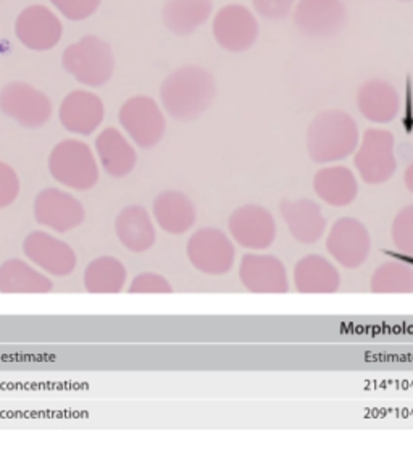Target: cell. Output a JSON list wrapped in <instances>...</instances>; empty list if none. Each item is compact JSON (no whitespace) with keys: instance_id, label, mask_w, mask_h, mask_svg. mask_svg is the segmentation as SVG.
<instances>
[{"instance_id":"27","label":"cell","mask_w":413,"mask_h":454,"mask_svg":"<svg viewBox=\"0 0 413 454\" xmlns=\"http://www.w3.org/2000/svg\"><path fill=\"white\" fill-rule=\"evenodd\" d=\"M210 13V0H168L163 9V23L175 35L186 36L204 25Z\"/></svg>"},{"instance_id":"8","label":"cell","mask_w":413,"mask_h":454,"mask_svg":"<svg viewBox=\"0 0 413 454\" xmlns=\"http://www.w3.org/2000/svg\"><path fill=\"white\" fill-rule=\"evenodd\" d=\"M23 253L27 261L39 270L52 277H68L78 265V257L72 246L49 231H31L23 241Z\"/></svg>"},{"instance_id":"24","label":"cell","mask_w":413,"mask_h":454,"mask_svg":"<svg viewBox=\"0 0 413 454\" xmlns=\"http://www.w3.org/2000/svg\"><path fill=\"white\" fill-rule=\"evenodd\" d=\"M359 110L365 119L375 123H387L399 112V96L387 82L371 80L359 90Z\"/></svg>"},{"instance_id":"6","label":"cell","mask_w":413,"mask_h":454,"mask_svg":"<svg viewBox=\"0 0 413 454\" xmlns=\"http://www.w3.org/2000/svg\"><path fill=\"white\" fill-rule=\"evenodd\" d=\"M33 215L41 227L52 233H68L82 227L86 220V209L82 200L58 188H45L33 204Z\"/></svg>"},{"instance_id":"18","label":"cell","mask_w":413,"mask_h":454,"mask_svg":"<svg viewBox=\"0 0 413 454\" xmlns=\"http://www.w3.org/2000/svg\"><path fill=\"white\" fill-rule=\"evenodd\" d=\"M115 235L128 251L143 254L152 249L157 241L155 222L143 206H128L115 218Z\"/></svg>"},{"instance_id":"20","label":"cell","mask_w":413,"mask_h":454,"mask_svg":"<svg viewBox=\"0 0 413 454\" xmlns=\"http://www.w3.org/2000/svg\"><path fill=\"white\" fill-rule=\"evenodd\" d=\"M54 290V282L35 263L9 259L0 265V293L4 294H45Z\"/></svg>"},{"instance_id":"30","label":"cell","mask_w":413,"mask_h":454,"mask_svg":"<svg viewBox=\"0 0 413 454\" xmlns=\"http://www.w3.org/2000/svg\"><path fill=\"white\" fill-rule=\"evenodd\" d=\"M393 239L397 249L413 254V206L402 210L395 217Z\"/></svg>"},{"instance_id":"33","label":"cell","mask_w":413,"mask_h":454,"mask_svg":"<svg viewBox=\"0 0 413 454\" xmlns=\"http://www.w3.org/2000/svg\"><path fill=\"white\" fill-rule=\"evenodd\" d=\"M253 7L263 19H286L296 0H252Z\"/></svg>"},{"instance_id":"29","label":"cell","mask_w":413,"mask_h":454,"mask_svg":"<svg viewBox=\"0 0 413 454\" xmlns=\"http://www.w3.org/2000/svg\"><path fill=\"white\" fill-rule=\"evenodd\" d=\"M128 291L131 294H171L173 286L160 273L141 272L131 280Z\"/></svg>"},{"instance_id":"16","label":"cell","mask_w":413,"mask_h":454,"mask_svg":"<svg viewBox=\"0 0 413 454\" xmlns=\"http://www.w3.org/2000/svg\"><path fill=\"white\" fill-rule=\"evenodd\" d=\"M294 21L307 36H332L346 21V9L341 0H300Z\"/></svg>"},{"instance_id":"3","label":"cell","mask_w":413,"mask_h":454,"mask_svg":"<svg viewBox=\"0 0 413 454\" xmlns=\"http://www.w3.org/2000/svg\"><path fill=\"white\" fill-rule=\"evenodd\" d=\"M49 172L55 182L73 192H90L99 183V167L90 145L80 139H65L49 157Z\"/></svg>"},{"instance_id":"35","label":"cell","mask_w":413,"mask_h":454,"mask_svg":"<svg viewBox=\"0 0 413 454\" xmlns=\"http://www.w3.org/2000/svg\"><path fill=\"white\" fill-rule=\"evenodd\" d=\"M402 2H409V0H402Z\"/></svg>"},{"instance_id":"34","label":"cell","mask_w":413,"mask_h":454,"mask_svg":"<svg viewBox=\"0 0 413 454\" xmlns=\"http://www.w3.org/2000/svg\"><path fill=\"white\" fill-rule=\"evenodd\" d=\"M405 184H407V188L413 192V164L407 168V172H405Z\"/></svg>"},{"instance_id":"10","label":"cell","mask_w":413,"mask_h":454,"mask_svg":"<svg viewBox=\"0 0 413 454\" xmlns=\"http://www.w3.org/2000/svg\"><path fill=\"white\" fill-rule=\"evenodd\" d=\"M0 110L25 128L45 125L52 115V102L27 82H10L0 92Z\"/></svg>"},{"instance_id":"11","label":"cell","mask_w":413,"mask_h":454,"mask_svg":"<svg viewBox=\"0 0 413 454\" xmlns=\"http://www.w3.org/2000/svg\"><path fill=\"white\" fill-rule=\"evenodd\" d=\"M355 167L363 182L381 184L395 172L394 137L385 129H369L355 155Z\"/></svg>"},{"instance_id":"1","label":"cell","mask_w":413,"mask_h":454,"mask_svg":"<svg viewBox=\"0 0 413 454\" xmlns=\"http://www.w3.org/2000/svg\"><path fill=\"white\" fill-rule=\"evenodd\" d=\"M160 98L170 117L180 121L198 119L215 98V82L200 67H183L171 73L160 90Z\"/></svg>"},{"instance_id":"31","label":"cell","mask_w":413,"mask_h":454,"mask_svg":"<svg viewBox=\"0 0 413 454\" xmlns=\"http://www.w3.org/2000/svg\"><path fill=\"white\" fill-rule=\"evenodd\" d=\"M21 183L19 175L9 164L0 160V210L7 209L19 200Z\"/></svg>"},{"instance_id":"12","label":"cell","mask_w":413,"mask_h":454,"mask_svg":"<svg viewBox=\"0 0 413 454\" xmlns=\"http://www.w3.org/2000/svg\"><path fill=\"white\" fill-rule=\"evenodd\" d=\"M239 280L245 290L257 294H277L289 290L286 267L275 255H244L239 263Z\"/></svg>"},{"instance_id":"19","label":"cell","mask_w":413,"mask_h":454,"mask_svg":"<svg viewBox=\"0 0 413 454\" xmlns=\"http://www.w3.org/2000/svg\"><path fill=\"white\" fill-rule=\"evenodd\" d=\"M153 222L168 235H184L196 225L198 209L186 194L163 192L153 200Z\"/></svg>"},{"instance_id":"26","label":"cell","mask_w":413,"mask_h":454,"mask_svg":"<svg viewBox=\"0 0 413 454\" xmlns=\"http://www.w3.org/2000/svg\"><path fill=\"white\" fill-rule=\"evenodd\" d=\"M294 283L300 293H332L339 288V273L322 255H307L294 269Z\"/></svg>"},{"instance_id":"17","label":"cell","mask_w":413,"mask_h":454,"mask_svg":"<svg viewBox=\"0 0 413 454\" xmlns=\"http://www.w3.org/2000/svg\"><path fill=\"white\" fill-rule=\"evenodd\" d=\"M104 104L96 94L73 91L63 99L58 117L63 128L70 133L90 137L104 120Z\"/></svg>"},{"instance_id":"14","label":"cell","mask_w":413,"mask_h":454,"mask_svg":"<svg viewBox=\"0 0 413 454\" xmlns=\"http://www.w3.org/2000/svg\"><path fill=\"white\" fill-rule=\"evenodd\" d=\"M326 247L336 262L347 269H355L369 257V231L355 218H341L332 225Z\"/></svg>"},{"instance_id":"5","label":"cell","mask_w":413,"mask_h":454,"mask_svg":"<svg viewBox=\"0 0 413 454\" xmlns=\"http://www.w3.org/2000/svg\"><path fill=\"white\" fill-rule=\"evenodd\" d=\"M186 255L198 272L222 277L233 269L236 247L231 237L223 230L204 227L196 230L189 238Z\"/></svg>"},{"instance_id":"23","label":"cell","mask_w":413,"mask_h":454,"mask_svg":"<svg viewBox=\"0 0 413 454\" xmlns=\"http://www.w3.org/2000/svg\"><path fill=\"white\" fill-rule=\"evenodd\" d=\"M126 280V267L113 255L92 259L82 275L84 288L90 294H118L125 290Z\"/></svg>"},{"instance_id":"21","label":"cell","mask_w":413,"mask_h":454,"mask_svg":"<svg viewBox=\"0 0 413 454\" xmlns=\"http://www.w3.org/2000/svg\"><path fill=\"white\" fill-rule=\"evenodd\" d=\"M281 215L294 239L310 245L323 237L326 218L314 200H300L281 204Z\"/></svg>"},{"instance_id":"28","label":"cell","mask_w":413,"mask_h":454,"mask_svg":"<svg viewBox=\"0 0 413 454\" xmlns=\"http://www.w3.org/2000/svg\"><path fill=\"white\" fill-rule=\"evenodd\" d=\"M371 290L377 293H407L413 290V273L397 262L381 265L371 277Z\"/></svg>"},{"instance_id":"32","label":"cell","mask_w":413,"mask_h":454,"mask_svg":"<svg viewBox=\"0 0 413 454\" xmlns=\"http://www.w3.org/2000/svg\"><path fill=\"white\" fill-rule=\"evenodd\" d=\"M52 4L66 19L80 21L88 19L97 10L100 0H52Z\"/></svg>"},{"instance_id":"15","label":"cell","mask_w":413,"mask_h":454,"mask_svg":"<svg viewBox=\"0 0 413 454\" xmlns=\"http://www.w3.org/2000/svg\"><path fill=\"white\" fill-rule=\"evenodd\" d=\"M19 43L33 51H51L62 37V23L44 5H31L17 19Z\"/></svg>"},{"instance_id":"2","label":"cell","mask_w":413,"mask_h":454,"mask_svg":"<svg viewBox=\"0 0 413 454\" xmlns=\"http://www.w3.org/2000/svg\"><path fill=\"white\" fill-rule=\"evenodd\" d=\"M359 143L357 123L341 110H326L308 128V153L315 162H334L354 153Z\"/></svg>"},{"instance_id":"4","label":"cell","mask_w":413,"mask_h":454,"mask_svg":"<svg viewBox=\"0 0 413 454\" xmlns=\"http://www.w3.org/2000/svg\"><path fill=\"white\" fill-rule=\"evenodd\" d=\"M63 68L86 86H104L113 73V55L105 41L86 36L66 47L63 52Z\"/></svg>"},{"instance_id":"7","label":"cell","mask_w":413,"mask_h":454,"mask_svg":"<svg viewBox=\"0 0 413 454\" xmlns=\"http://www.w3.org/2000/svg\"><path fill=\"white\" fill-rule=\"evenodd\" d=\"M118 119L126 133L143 149L155 147L162 141L167 121L159 104L147 96H136L126 100Z\"/></svg>"},{"instance_id":"9","label":"cell","mask_w":413,"mask_h":454,"mask_svg":"<svg viewBox=\"0 0 413 454\" xmlns=\"http://www.w3.org/2000/svg\"><path fill=\"white\" fill-rule=\"evenodd\" d=\"M228 231L234 245L261 253L269 249L277 238V222L271 212L261 206H243L228 220Z\"/></svg>"},{"instance_id":"13","label":"cell","mask_w":413,"mask_h":454,"mask_svg":"<svg viewBox=\"0 0 413 454\" xmlns=\"http://www.w3.org/2000/svg\"><path fill=\"white\" fill-rule=\"evenodd\" d=\"M216 43L230 52H244L253 46L259 25L243 5H226L216 13L214 21Z\"/></svg>"},{"instance_id":"25","label":"cell","mask_w":413,"mask_h":454,"mask_svg":"<svg viewBox=\"0 0 413 454\" xmlns=\"http://www.w3.org/2000/svg\"><path fill=\"white\" fill-rule=\"evenodd\" d=\"M314 188L318 198L332 207H344L355 200L359 186L354 173L346 167H330L315 175Z\"/></svg>"},{"instance_id":"22","label":"cell","mask_w":413,"mask_h":454,"mask_svg":"<svg viewBox=\"0 0 413 454\" xmlns=\"http://www.w3.org/2000/svg\"><path fill=\"white\" fill-rule=\"evenodd\" d=\"M96 149L102 168L113 178H125L135 170L137 155L135 147L117 128H105L96 139Z\"/></svg>"}]
</instances>
